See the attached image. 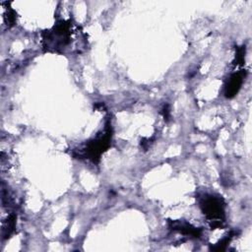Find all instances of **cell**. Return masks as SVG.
<instances>
[{"label":"cell","instance_id":"cell-6","mask_svg":"<svg viewBox=\"0 0 252 252\" xmlns=\"http://www.w3.org/2000/svg\"><path fill=\"white\" fill-rule=\"evenodd\" d=\"M17 217L15 214H10L6 220L2 221V237L3 239L9 238L15 230Z\"/></svg>","mask_w":252,"mask_h":252},{"label":"cell","instance_id":"cell-3","mask_svg":"<svg viewBox=\"0 0 252 252\" xmlns=\"http://www.w3.org/2000/svg\"><path fill=\"white\" fill-rule=\"evenodd\" d=\"M199 206L210 226L215 229L221 227L225 222V203L221 196L205 193L198 198Z\"/></svg>","mask_w":252,"mask_h":252},{"label":"cell","instance_id":"cell-10","mask_svg":"<svg viewBox=\"0 0 252 252\" xmlns=\"http://www.w3.org/2000/svg\"><path fill=\"white\" fill-rule=\"evenodd\" d=\"M161 114L164 118L165 121H168L169 120V117H170V110H169V105L168 104H164L163 107L161 108Z\"/></svg>","mask_w":252,"mask_h":252},{"label":"cell","instance_id":"cell-7","mask_svg":"<svg viewBox=\"0 0 252 252\" xmlns=\"http://www.w3.org/2000/svg\"><path fill=\"white\" fill-rule=\"evenodd\" d=\"M235 234H236L235 231H231L226 237H224V238H222L221 240H220V241H219L216 245H214L211 249L214 250V251H223V250H225L226 247H227V245L229 244V242L231 241L232 237H233Z\"/></svg>","mask_w":252,"mask_h":252},{"label":"cell","instance_id":"cell-1","mask_svg":"<svg viewBox=\"0 0 252 252\" xmlns=\"http://www.w3.org/2000/svg\"><path fill=\"white\" fill-rule=\"evenodd\" d=\"M72 24L70 21H59L50 30L44 31L42 35L43 47L51 52H63L71 42Z\"/></svg>","mask_w":252,"mask_h":252},{"label":"cell","instance_id":"cell-8","mask_svg":"<svg viewBox=\"0 0 252 252\" xmlns=\"http://www.w3.org/2000/svg\"><path fill=\"white\" fill-rule=\"evenodd\" d=\"M4 22L7 25L8 28L13 27L16 24V18H17V14L16 12L12 9V8H7L5 13H4Z\"/></svg>","mask_w":252,"mask_h":252},{"label":"cell","instance_id":"cell-5","mask_svg":"<svg viewBox=\"0 0 252 252\" xmlns=\"http://www.w3.org/2000/svg\"><path fill=\"white\" fill-rule=\"evenodd\" d=\"M168 226L170 229L180 232L184 235H189L194 238H199L202 234V228L196 227L185 220H168Z\"/></svg>","mask_w":252,"mask_h":252},{"label":"cell","instance_id":"cell-4","mask_svg":"<svg viewBox=\"0 0 252 252\" xmlns=\"http://www.w3.org/2000/svg\"><path fill=\"white\" fill-rule=\"evenodd\" d=\"M245 76H246L245 70H240L231 74L227 78L224 84V89H223V94L225 97L231 98L237 94V93L241 89Z\"/></svg>","mask_w":252,"mask_h":252},{"label":"cell","instance_id":"cell-9","mask_svg":"<svg viewBox=\"0 0 252 252\" xmlns=\"http://www.w3.org/2000/svg\"><path fill=\"white\" fill-rule=\"evenodd\" d=\"M245 61V46H239L236 48V53L233 61V66H241Z\"/></svg>","mask_w":252,"mask_h":252},{"label":"cell","instance_id":"cell-2","mask_svg":"<svg viewBox=\"0 0 252 252\" xmlns=\"http://www.w3.org/2000/svg\"><path fill=\"white\" fill-rule=\"evenodd\" d=\"M111 127L107 124L104 131L94 139L88 141L82 148L73 151V156L77 158H86L93 163H97L101 155L109 148L111 143Z\"/></svg>","mask_w":252,"mask_h":252}]
</instances>
